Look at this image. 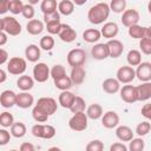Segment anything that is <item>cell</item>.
<instances>
[{
	"mask_svg": "<svg viewBox=\"0 0 151 151\" xmlns=\"http://www.w3.org/2000/svg\"><path fill=\"white\" fill-rule=\"evenodd\" d=\"M110 5L106 2H98L93 5L87 12V19L93 25L103 24L110 15Z\"/></svg>",
	"mask_w": 151,
	"mask_h": 151,
	"instance_id": "cell-1",
	"label": "cell"
},
{
	"mask_svg": "<svg viewBox=\"0 0 151 151\" xmlns=\"http://www.w3.org/2000/svg\"><path fill=\"white\" fill-rule=\"evenodd\" d=\"M0 31L8 35L17 37L21 33V24L14 17H4L0 20Z\"/></svg>",
	"mask_w": 151,
	"mask_h": 151,
	"instance_id": "cell-2",
	"label": "cell"
},
{
	"mask_svg": "<svg viewBox=\"0 0 151 151\" xmlns=\"http://www.w3.org/2000/svg\"><path fill=\"white\" fill-rule=\"evenodd\" d=\"M31 132L34 137L42 139H52L57 133L54 126L48 124H35L32 126Z\"/></svg>",
	"mask_w": 151,
	"mask_h": 151,
	"instance_id": "cell-3",
	"label": "cell"
},
{
	"mask_svg": "<svg viewBox=\"0 0 151 151\" xmlns=\"http://www.w3.org/2000/svg\"><path fill=\"white\" fill-rule=\"evenodd\" d=\"M34 106L38 110H40L41 112L46 113L47 116L54 114L57 109H58V104H57L55 99H53L51 97H41V98H39Z\"/></svg>",
	"mask_w": 151,
	"mask_h": 151,
	"instance_id": "cell-4",
	"label": "cell"
},
{
	"mask_svg": "<svg viewBox=\"0 0 151 151\" xmlns=\"http://www.w3.org/2000/svg\"><path fill=\"white\" fill-rule=\"evenodd\" d=\"M87 120H88V117L86 116L85 112L74 113L68 120V126L71 130L76 132H80L87 129V124H88Z\"/></svg>",
	"mask_w": 151,
	"mask_h": 151,
	"instance_id": "cell-5",
	"label": "cell"
},
{
	"mask_svg": "<svg viewBox=\"0 0 151 151\" xmlns=\"http://www.w3.org/2000/svg\"><path fill=\"white\" fill-rule=\"evenodd\" d=\"M86 61V52L83 48H73L67 53V64L73 67L83 66Z\"/></svg>",
	"mask_w": 151,
	"mask_h": 151,
	"instance_id": "cell-6",
	"label": "cell"
},
{
	"mask_svg": "<svg viewBox=\"0 0 151 151\" xmlns=\"http://www.w3.org/2000/svg\"><path fill=\"white\" fill-rule=\"evenodd\" d=\"M27 68V63L21 57H13L7 63V71L14 76H21Z\"/></svg>",
	"mask_w": 151,
	"mask_h": 151,
	"instance_id": "cell-7",
	"label": "cell"
},
{
	"mask_svg": "<svg viewBox=\"0 0 151 151\" xmlns=\"http://www.w3.org/2000/svg\"><path fill=\"white\" fill-rule=\"evenodd\" d=\"M51 77V70L45 63H38L33 67V78L38 83H45Z\"/></svg>",
	"mask_w": 151,
	"mask_h": 151,
	"instance_id": "cell-8",
	"label": "cell"
},
{
	"mask_svg": "<svg viewBox=\"0 0 151 151\" xmlns=\"http://www.w3.org/2000/svg\"><path fill=\"white\" fill-rule=\"evenodd\" d=\"M120 98L123 99V101L127 103V104H132L138 101V91H137V86L133 85H124L120 91Z\"/></svg>",
	"mask_w": 151,
	"mask_h": 151,
	"instance_id": "cell-9",
	"label": "cell"
},
{
	"mask_svg": "<svg viewBox=\"0 0 151 151\" xmlns=\"http://www.w3.org/2000/svg\"><path fill=\"white\" fill-rule=\"evenodd\" d=\"M117 80L122 84H130L136 78V70L131 66H122L117 70Z\"/></svg>",
	"mask_w": 151,
	"mask_h": 151,
	"instance_id": "cell-10",
	"label": "cell"
},
{
	"mask_svg": "<svg viewBox=\"0 0 151 151\" xmlns=\"http://www.w3.org/2000/svg\"><path fill=\"white\" fill-rule=\"evenodd\" d=\"M139 19H140L139 12L137 9H134V8H130V9H125V12L123 13V15L120 18V21L125 27L129 28L131 26L138 25Z\"/></svg>",
	"mask_w": 151,
	"mask_h": 151,
	"instance_id": "cell-11",
	"label": "cell"
},
{
	"mask_svg": "<svg viewBox=\"0 0 151 151\" xmlns=\"http://www.w3.org/2000/svg\"><path fill=\"white\" fill-rule=\"evenodd\" d=\"M136 78H138L142 83L151 81V63L142 61V64L137 66Z\"/></svg>",
	"mask_w": 151,
	"mask_h": 151,
	"instance_id": "cell-12",
	"label": "cell"
},
{
	"mask_svg": "<svg viewBox=\"0 0 151 151\" xmlns=\"http://www.w3.org/2000/svg\"><path fill=\"white\" fill-rule=\"evenodd\" d=\"M17 93L12 90H5L0 94V104L5 109H11L17 105Z\"/></svg>",
	"mask_w": 151,
	"mask_h": 151,
	"instance_id": "cell-13",
	"label": "cell"
},
{
	"mask_svg": "<svg viewBox=\"0 0 151 151\" xmlns=\"http://www.w3.org/2000/svg\"><path fill=\"white\" fill-rule=\"evenodd\" d=\"M119 124V116L116 111H107L101 117V125L106 129L117 127Z\"/></svg>",
	"mask_w": 151,
	"mask_h": 151,
	"instance_id": "cell-14",
	"label": "cell"
},
{
	"mask_svg": "<svg viewBox=\"0 0 151 151\" xmlns=\"http://www.w3.org/2000/svg\"><path fill=\"white\" fill-rule=\"evenodd\" d=\"M107 47H109V54H110V58H119L124 51V44L118 40V39H111L106 42Z\"/></svg>",
	"mask_w": 151,
	"mask_h": 151,
	"instance_id": "cell-15",
	"label": "cell"
},
{
	"mask_svg": "<svg viewBox=\"0 0 151 151\" xmlns=\"http://www.w3.org/2000/svg\"><path fill=\"white\" fill-rule=\"evenodd\" d=\"M118 31H119V27L118 25L114 22V21H109V22H105L100 29L101 32V37L111 40V39H114L116 35L118 34Z\"/></svg>",
	"mask_w": 151,
	"mask_h": 151,
	"instance_id": "cell-16",
	"label": "cell"
},
{
	"mask_svg": "<svg viewBox=\"0 0 151 151\" xmlns=\"http://www.w3.org/2000/svg\"><path fill=\"white\" fill-rule=\"evenodd\" d=\"M58 35H59L61 41H64V42H72L77 38V32L73 29L72 26H70L67 24H63L61 29H60Z\"/></svg>",
	"mask_w": 151,
	"mask_h": 151,
	"instance_id": "cell-17",
	"label": "cell"
},
{
	"mask_svg": "<svg viewBox=\"0 0 151 151\" xmlns=\"http://www.w3.org/2000/svg\"><path fill=\"white\" fill-rule=\"evenodd\" d=\"M91 54L96 60H104L110 57L109 47L106 44H96L91 50Z\"/></svg>",
	"mask_w": 151,
	"mask_h": 151,
	"instance_id": "cell-18",
	"label": "cell"
},
{
	"mask_svg": "<svg viewBox=\"0 0 151 151\" xmlns=\"http://www.w3.org/2000/svg\"><path fill=\"white\" fill-rule=\"evenodd\" d=\"M103 91L109 94H114L120 91V83L117 80V78H107L101 84Z\"/></svg>",
	"mask_w": 151,
	"mask_h": 151,
	"instance_id": "cell-19",
	"label": "cell"
},
{
	"mask_svg": "<svg viewBox=\"0 0 151 151\" xmlns=\"http://www.w3.org/2000/svg\"><path fill=\"white\" fill-rule=\"evenodd\" d=\"M34 104V98L28 92H20L17 96V106L20 109H28Z\"/></svg>",
	"mask_w": 151,
	"mask_h": 151,
	"instance_id": "cell-20",
	"label": "cell"
},
{
	"mask_svg": "<svg viewBox=\"0 0 151 151\" xmlns=\"http://www.w3.org/2000/svg\"><path fill=\"white\" fill-rule=\"evenodd\" d=\"M40 55H41L40 47H38V45L35 44H31L25 48V57L31 63H37L40 59Z\"/></svg>",
	"mask_w": 151,
	"mask_h": 151,
	"instance_id": "cell-21",
	"label": "cell"
},
{
	"mask_svg": "<svg viewBox=\"0 0 151 151\" xmlns=\"http://www.w3.org/2000/svg\"><path fill=\"white\" fill-rule=\"evenodd\" d=\"M76 94L72 93L71 91H63L60 94H59V104L61 107L64 109H71V106L73 105L74 100H76Z\"/></svg>",
	"mask_w": 151,
	"mask_h": 151,
	"instance_id": "cell-22",
	"label": "cell"
},
{
	"mask_svg": "<svg viewBox=\"0 0 151 151\" xmlns=\"http://www.w3.org/2000/svg\"><path fill=\"white\" fill-rule=\"evenodd\" d=\"M44 29H45L44 21L38 20V19L28 20V22H27V25H26V31H27L29 34H32V35H38V34H40Z\"/></svg>",
	"mask_w": 151,
	"mask_h": 151,
	"instance_id": "cell-23",
	"label": "cell"
},
{
	"mask_svg": "<svg viewBox=\"0 0 151 151\" xmlns=\"http://www.w3.org/2000/svg\"><path fill=\"white\" fill-rule=\"evenodd\" d=\"M116 136L122 142H130L133 139V131L126 125H120L116 129Z\"/></svg>",
	"mask_w": 151,
	"mask_h": 151,
	"instance_id": "cell-24",
	"label": "cell"
},
{
	"mask_svg": "<svg viewBox=\"0 0 151 151\" xmlns=\"http://www.w3.org/2000/svg\"><path fill=\"white\" fill-rule=\"evenodd\" d=\"M17 86L19 90H21L22 92H27L29 91L33 86H34V78H32L31 76H26L22 74L19 77V79L17 80Z\"/></svg>",
	"mask_w": 151,
	"mask_h": 151,
	"instance_id": "cell-25",
	"label": "cell"
},
{
	"mask_svg": "<svg viewBox=\"0 0 151 151\" xmlns=\"http://www.w3.org/2000/svg\"><path fill=\"white\" fill-rule=\"evenodd\" d=\"M85 77H86V71L83 66L73 67L72 71H71V74H70V78H71L72 83L76 84V85L83 84L84 80H85Z\"/></svg>",
	"mask_w": 151,
	"mask_h": 151,
	"instance_id": "cell-26",
	"label": "cell"
},
{
	"mask_svg": "<svg viewBox=\"0 0 151 151\" xmlns=\"http://www.w3.org/2000/svg\"><path fill=\"white\" fill-rule=\"evenodd\" d=\"M138 91V100L139 101H145L151 98V81L147 83H142L140 85L137 86Z\"/></svg>",
	"mask_w": 151,
	"mask_h": 151,
	"instance_id": "cell-27",
	"label": "cell"
},
{
	"mask_svg": "<svg viewBox=\"0 0 151 151\" xmlns=\"http://www.w3.org/2000/svg\"><path fill=\"white\" fill-rule=\"evenodd\" d=\"M101 38V32L97 28H87L84 31L83 33V39L84 41L86 42H90V44H93V42H97L99 39Z\"/></svg>",
	"mask_w": 151,
	"mask_h": 151,
	"instance_id": "cell-28",
	"label": "cell"
},
{
	"mask_svg": "<svg viewBox=\"0 0 151 151\" xmlns=\"http://www.w3.org/2000/svg\"><path fill=\"white\" fill-rule=\"evenodd\" d=\"M103 114H104L103 107H101V105H99V104H97V103L91 104V105L86 109V116H87L90 119H92V120H97V119L101 118Z\"/></svg>",
	"mask_w": 151,
	"mask_h": 151,
	"instance_id": "cell-29",
	"label": "cell"
},
{
	"mask_svg": "<svg viewBox=\"0 0 151 151\" xmlns=\"http://www.w3.org/2000/svg\"><path fill=\"white\" fill-rule=\"evenodd\" d=\"M74 11V4L71 0H63L58 4V12L65 17L71 15Z\"/></svg>",
	"mask_w": 151,
	"mask_h": 151,
	"instance_id": "cell-30",
	"label": "cell"
},
{
	"mask_svg": "<svg viewBox=\"0 0 151 151\" xmlns=\"http://www.w3.org/2000/svg\"><path fill=\"white\" fill-rule=\"evenodd\" d=\"M126 60L129 63V66H138L142 64V53L138 50H130L127 55H126Z\"/></svg>",
	"mask_w": 151,
	"mask_h": 151,
	"instance_id": "cell-31",
	"label": "cell"
},
{
	"mask_svg": "<svg viewBox=\"0 0 151 151\" xmlns=\"http://www.w3.org/2000/svg\"><path fill=\"white\" fill-rule=\"evenodd\" d=\"M53 81H54V86H55L58 90H60L61 92H63V91H68V90L71 88V86L73 85V83H72L70 76H64V77H61V78H59V79H55V80H53Z\"/></svg>",
	"mask_w": 151,
	"mask_h": 151,
	"instance_id": "cell-32",
	"label": "cell"
},
{
	"mask_svg": "<svg viewBox=\"0 0 151 151\" xmlns=\"http://www.w3.org/2000/svg\"><path fill=\"white\" fill-rule=\"evenodd\" d=\"M26 125L22 122H15L11 127V134L15 138H22L26 134Z\"/></svg>",
	"mask_w": 151,
	"mask_h": 151,
	"instance_id": "cell-33",
	"label": "cell"
},
{
	"mask_svg": "<svg viewBox=\"0 0 151 151\" xmlns=\"http://www.w3.org/2000/svg\"><path fill=\"white\" fill-rule=\"evenodd\" d=\"M129 35L133 39H139L142 40L145 37V32H146V27L144 26H139V25H134L129 27Z\"/></svg>",
	"mask_w": 151,
	"mask_h": 151,
	"instance_id": "cell-34",
	"label": "cell"
},
{
	"mask_svg": "<svg viewBox=\"0 0 151 151\" xmlns=\"http://www.w3.org/2000/svg\"><path fill=\"white\" fill-rule=\"evenodd\" d=\"M57 8H58V4L55 0H42L40 4V9L44 13V15L55 12Z\"/></svg>",
	"mask_w": 151,
	"mask_h": 151,
	"instance_id": "cell-35",
	"label": "cell"
},
{
	"mask_svg": "<svg viewBox=\"0 0 151 151\" xmlns=\"http://www.w3.org/2000/svg\"><path fill=\"white\" fill-rule=\"evenodd\" d=\"M85 109H86V103L84 100V98L77 96L76 97V100L73 103V105L71 106L70 111L74 114V113H79V112H85Z\"/></svg>",
	"mask_w": 151,
	"mask_h": 151,
	"instance_id": "cell-36",
	"label": "cell"
},
{
	"mask_svg": "<svg viewBox=\"0 0 151 151\" xmlns=\"http://www.w3.org/2000/svg\"><path fill=\"white\" fill-rule=\"evenodd\" d=\"M14 123H15V122H14V117H13L12 113L5 111V112H2V113L0 114V125H1L4 129H6V127H12V125H13Z\"/></svg>",
	"mask_w": 151,
	"mask_h": 151,
	"instance_id": "cell-37",
	"label": "cell"
},
{
	"mask_svg": "<svg viewBox=\"0 0 151 151\" xmlns=\"http://www.w3.org/2000/svg\"><path fill=\"white\" fill-rule=\"evenodd\" d=\"M24 6L25 5L21 0H8V11L13 14L22 13Z\"/></svg>",
	"mask_w": 151,
	"mask_h": 151,
	"instance_id": "cell-38",
	"label": "cell"
},
{
	"mask_svg": "<svg viewBox=\"0 0 151 151\" xmlns=\"http://www.w3.org/2000/svg\"><path fill=\"white\" fill-rule=\"evenodd\" d=\"M145 147V142L143 140L142 137L138 138H133L132 140H130L129 143V151H143Z\"/></svg>",
	"mask_w": 151,
	"mask_h": 151,
	"instance_id": "cell-39",
	"label": "cell"
},
{
	"mask_svg": "<svg viewBox=\"0 0 151 151\" xmlns=\"http://www.w3.org/2000/svg\"><path fill=\"white\" fill-rule=\"evenodd\" d=\"M39 47L44 51H51L54 47V39L52 38V35H44L40 39Z\"/></svg>",
	"mask_w": 151,
	"mask_h": 151,
	"instance_id": "cell-40",
	"label": "cell"
},
{
	"mask_svg": "<svg viewBox=\"0 0 151 151\" xmlns=\"http://www.w3.org/2000/svg\"><path fill=\"white\" fill-rule=\"evenodd\" d=\"M126 8V1L125 0H112L110 2V9L114 13H124Z\"/></svg>",
	"mask_w": 151,
	"mask_h": 151,
	"instance_id": "cell-41",
	"label": "cell"
},
{
	"mask_svg": "<svg viewBox=\"0 0 151 151\" xmlns=\"http://www.w3.org/2000/svg\"><path fill=\"white\" fill-rule=\"evenodd\" d=\"M64 76H66V70H65V67L63 65L57 64L51 68V77L53 78V80L59 79V78H61Z\"/></svg>",
	"mask_w": 151,
	"mask_h": 151,
	"instance_id": "cell-42",
	"label": "cell"
},
{
	"mask_svg": "<svg viewBox=\"0 0 151 151\" xmlns=\"http://www.w3.org/2000/svg\"><path fill=\"white\" fill-rule=\"evenodd\" d=\"M150 130H151V124L145 120V122H142V123H139V124L137 125V127H136V133H137L139 137H144V136H146V134L150 132Z\"/></svg>",
	"mask_w": 151,
	"mask_h": 151,
	"instance_id": "cell-43",
	"label": "cell"
},
{
	"mask_svg": "<svg viewBox=\"0 0 151 151\" xmlns=\"http://www.w3.org/2000/svg\"><path fill=\"white\" fill-rule=\"evenodd\" d=\"M85 151H104V143L99 139H94L87 143Z\"/></svg>",
	"mask_w": 151,
	"mask_h": 151,
	"instance_id": "cell-44",
	"label": "cell"
},
{
	"mask_svg": "<svg viewBox=\"0 0 151 151\" xmlns=\"http://www.w3.org/2000/svg\"><path fill=\"white\" fill-rule=\"evenodd\" d=\"M32 117H33V119L37 122V123H45V122H47V119H48V117L50 116H47L46 113H44V112H41L40 110H38L35 106L33 107V110H32Z\"/></svg>",
	"mask_w": 151,
	"mask_h": 151,
	"instance_id": "cell-45",
	"label": "cell"
},
{
	"mask_svg": "<svg viewBox=\"0 0 151 151\" xmlns=\"http://www.w3.org/2000/svg\"><path fill=\"white\" fill-rule=\"evenodd\" d=\"M139 48L142 51V53L150 55L151 54V39L149 38H143L139 41Z\"/></svg>",
	"mask_w": 151,
	"mask_h": 151,
	"instance_id": "cell-46",
	"label": "cell"
},
{
	"mask_svg": "<svg viewBox=\"0 0 151 151\" xmlns=\"http://www.w3.org/2000/svg\"><path fill=\"white\" fill-rule=\"evenodd\" d=\"M61 26H63V24L60 21H54V22L46 24V29L50 33V35L51 34H59V32L61 29Z\"/></svg>",
	"mask_w": 151,
	"mask_h": 151,
	"instance_id": "cell-47",
	"label": "cell"
},
{
	"mask_svg": "<svg viewBox=\"0 0 151 151\" xmlns=\"http://www.w3.org/2000/svg\"><path fill=\"white\" fill-rule=\"evenodd\" d=\"M22 17L25 18V19H29V20H33V18H34V14H35V11H34V7H33V5H31V4H26L25 6H24V9H22Z\"/></svg>",
	"mask_w": 151,
	"mask_h": 151,
	"instance_id": "cell-48",
	"label": "cell"
},
{
	"mask_svg": "<svg viewBox=\"0 0 151 151\" xmlns=\"http://www.w3.org/2000/svg\"><path fill=\"white\" fill-rule=\"evenodd\" d=\"M54 21H60V13L58 11L44 15V22H45V25L46 24H50V22H54Z\"/></svg>",
	"mask_w": 151,
	"mask_h": 151,
	"instance_id": "cell-49",
	"label": "cell"
},
{
	"mask_svg": "<svg viewBox=\"0 0 151 151\" xmlns=\"http://www.w3.org/2000/svg\"><path fill=\"white\" fill-rule=\"evenodd\" d=\"M11 132H8L7 130H5V129H1L0 130V145H6L8 142H9V139H11Z\"/></svg>",
	"mask_w": 151,
	"mask_h": 151,
	"instance_id": "cell-50",
	"label": "cell"
},
{
	"mask_svg": "<svg viewBox=\"0 0 151 151\" xmlns=\"http://www.w3.org/2000/svg\"><path fill=\"white\" fill-rule=\"evenodd\" d=\"M140 113H142V116H143V117H145L146 119L151 120V103L145 104V105L142 107Z\"/></svg>",
	"mask_w": 151,
	"mask_h": 151,
	"instance_id": "cell-51",
	"label": "cell"
},
{
	"mask_svg": "<svg viewBox=\"0 0 151 151\" xmlns=\"http://www.w3.org/2000/svg\"><path fill=\"white\" fill-rule=\"evenodd\" d=\"M110 151H129V149L124 143H113L110 146Z\"/></svg>",
	"mask_w": 151,
	"mask_h": 151,
	"instance_id": "cell-52",
	"label": "cell"
},
{
	"mask_svg": "<svg viewBox=\"0 0 151 151\" xmlns=\"http://www.w3.org/2000/svg\"><path fill=\"white\" fill-rule=\"evenodd\" d=\"M19 150L20 151H35V147H34V145L32 143L26 142V143H22L20 145V149Z\"/></svg>",
	"mask_w": 151,
	"mask_h": 151,
	"instance_id": "cell-53",
	"label": "cell"
},
{
	"mask_svg": "<svg viewBox=\"0 0 151 151\" xmlns=\"http://www.w3.org/2000/svg\"><path fill=\"white\" fill-rule=\"evenodd\" d=\"M8 59V53L5 48H0V65H4ZM8 63V61H7Z\"/></svg>",
	"mask_w": 151,
	"mask_h": 151,
	"instance_id": "cell-54",
	"label": "cell"
},
{
	"mask_svg": "<svg viewBox=\"0 0 151 151\" xmlns=\"http://www.w3.org/2000/svg\"><path fill=\"white\" fill-rule=\"evenodd\" d=\"M8 11V0H4L0 2V14H5Z\"/></svg>",
	"mask_w": 151,
	"mask_h": 151,
	"instance_id": "cell-55",
	"label": "cell"
},
{
	"mask_svg": "<svg viewBox=\"0 0 151 151\" xmlns=\"http://www.w3.org/2000/svg\"><path fill=\"white\" fill-rule=\"evenodd\" d=\"M7 35L8 34H6L5 32L0 31V46H4L7 42Z\"/></svg>",
	"mask_w": 151,
	"mask_h": 151,
	"instance_id": "cell-56",
	"label": "cell"
},
{
	"mask_svg": "<svg viewBox=\"0 0 151 151\" xmlns=\"http://www.w3.org/2000/svg\"><path fill=\"white\" fill-rule=\"evenodd\" d=\"M6 80V72H5V70H0V83L2 84L4 81Z\"/></svg>",
	"mask_w": 151,
	"mask_h": 151,
	"instance_id": "cell-57",
	"label": "cell"
},
{
	"mask_svg": "<svg viewBox=\"0 0 151 151\" xmlns=\"http://www.w3.org/2000/svg\"><path fill=\"white\" fill-rule=\"evenodd\" d=\"M144 38L151 39V26H150V27H146V32H145V37H144Z\"/></svg>",
	"mask_w": 151,
	"mask_h": 151,
	"instance_id": "cell-58",
	"label": "cell"
},
{
	"mask_svg": "<svg viewBox=\"0 0 151 151\" xmlns=\"http://www.w3.org/2000/svg\"><path fill=\"white\" fill-rule=\"evenodd\" d=\"M47 151H61V149L58 147V146H52V147H50Z\"/></svg>",
	"mask_w": 151,
	"mask_h": 151,
	"instance_id": "cell-59",
	"label": "cell"
},
{
	"mask_svg": "<svg viewBox=\"0 0 151 151\" xmlns=\"http://www.w3.org/2000/svg\"><path fill=\"white\" fill-rule=\"evenodd\" d=\"M147 11H149V13L151 14V0H150L149 4H147Z\"/></svg>",
	"mask_w": 151,
	"mask_h": 151,
	"instance_id": "cell-60",
	"label": "cell"
},
{
	"mask_svg": "<svg viewBox=\"0 0 151 151\" xmlns=\"http://www.w3.org/2000/svg\"><path fill=\"white\" fill-rule=\"evenodd\" d=\"M9 151H20V150H15V149H13V150H9Z\"/></svg>",
	"mask_w": 151,
	"mask_h": 151,
	"instance_id": "cell-61",
	"label": "cell"
}]
</instances>
